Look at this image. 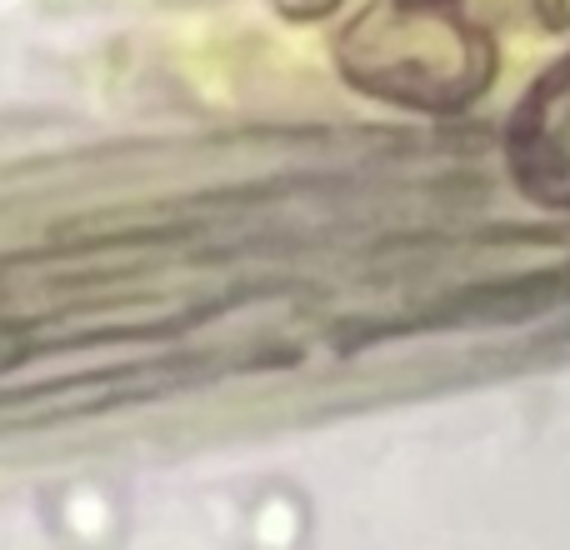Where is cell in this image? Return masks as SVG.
I'll use <instances>...</instances> for the list:
<instances>
[{"instance_id": "6da1fadb", "label": "cell", "mask_w": 570, "mask_h": 550, "mask_svg": "<svg viewBox=\"0 0 570 550\" xmlns=\"http://www.w3.org/2000/svg\"><path fill=\"white\" fill-rule=\"evenodd\" d=\"M341 80L415 116L471 110L495 80V40L455 0H365L331 36Z\"/></svg>"}, {"instance_id": "7a4b0ae2", "label": "cell", "mask_w": 570, "mask_h": 550, "mask_svg": "<svg viewBox=\"0 0 570 550\" xmlns=\"http://www.w3.org/2000/svg\"><path fill=\"white\" fill-rule=\"evenodd\" d=\"M271 6H276V16L295 20V26H315V20H331L345 0H271Z\"/></svg>"}]
</instances>
